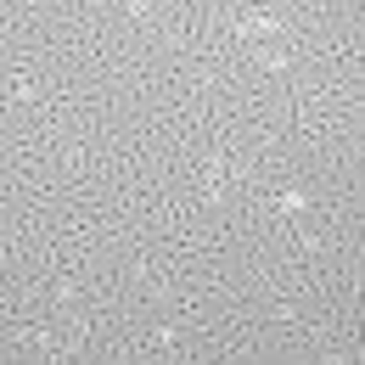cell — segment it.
Returning <instances> with one entry per match:
<instances>
[{"mask_svg": "<svg viewBox=\"0 0 365 365\" xmlns=\"http://www.w3.org/2000/svg\"><path fill=\"white\" fill-rule=\"evenodd\" d=\"M275 208H281V214H304L309 197H304V191H275Z\"/></svg>", "mask_w": 365, "mask_h": 365, "instance_id": "cell-1", "label": "cell"}]
</instances>
